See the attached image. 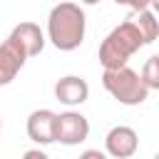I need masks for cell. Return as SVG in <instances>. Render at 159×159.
Wrapping results in <instances>:
<instances>
[{
  "instance_id": "cell-7",
  "label": "cell",
  "mask_w": 159,
  "mask_h": 159,
  "mask_svg": "<svg viewBox=\"0 0 159 159\" xmlns=\"http://www.w3.org/2000/svg\"><path fill=\"white\" fill-rule=\"evenodd\" d=\"M55 97H57V102H62L67 107L84 104L87 97H89V84H87L84 77H77V75L60 77L55 82Z\"/></svg>"
},
{
  "instance_id": "cell-16",
  "label": "cell",
  "mask_w": 159,
  "mask_h": 159,
  "mask_svg": "<svg viewBox=\"0 0 159 159\" xmlns=\"http://www.w3.org/2000/svg\"><path fill=\"white\" fill-rule=\"evenodd\" d=\"M84 5H97V2H102V0H82Z\"/></svg>"
},
{
  "instance_id": "cell-3",
  "label": "cell",
  "mask_w": 159,
  "mask_h": 159,
  "mask_svg": "<svg viewBox=\"0 0 159 159\" xmlns=\"http://www.w3.org/2000/svg\"><path fill=\"white\" fill-rule=\"evenodd\" d=\"M102 84H104V89H107L119 104H127V107L142 104V102L149 97V87L144 84L142 75L134 72V70L127 67V65L114 67V70H104Z\"/></svg>"
},
{
  "instance_id": "cell-5",
  "label": "cell",
  "mask_w": 159,
  "mask_h": 159,
  "mask_svg": "<svg viewBox=\"0 0 159 159\" xmlns=\"http://www.w3.org/2000/svg\"><path fill=\"white\" fill-rule=\"evenodd\" d=\"M104 149L114 159H129L139 149V137H137V132L132 127H124V124L112 127L107 132V137H104Z\"/></svg>"
},
{
  "instance_id": "cell-15",
  "label": "cell",
  "mask_w": 159,
  "mask_h": 159,
  "mask_svg": "<svg viewBox=\"0 0 159 159\" xmlns=\"http://www.w3.org/2000/svg\"><path fill=\"white\" fill-rule=\"evenodd\" d=\"M152 10L157 12V17H159V0H152Z\"/></svg>"
},
{
  "instance_id": "cell-10",
  "label": "cell",
  "mask_w": 159,
  "mask_h": 159,
  "mask_svg": "<svg viewBox=\"0 0 159 159\" xmlns=\"http://www.w3.org/2000/svg\"><path fill=\"white\" fill-rule=\"evenodd\" d=\"M144 45H152L157 37H159V20H157V12L144 7V10H137V20H134Z\"/></svg>"
},
{
  "instance_id": "cell-2",
  "label": "cell",
  "mask_w": 159,
  "mask_h": 159,
  "mask_svg": "<svg viewBox=\"0 0 159 159\" xmlns=\"http://www.w3.org/2000/svg\"><path fill=\"white\" fill-rule=\"evenodd\" d=\"M144 47V40L134 25V20H124L117 25L99 45V62L104 70H114L129 62V57Z\"/></svg>"
},
{
  "instance_id": "cell-8",
  "label": "cell",
  "mask_w": 159,
  "mask_h": 159,
  "mask_svg": "<svg viewBox=\"0 0 159 159\" xmlns=\"http://www.w3.org/2000/svg\"><path fill=\"white\" fill-rule=\"evenodd\" d=\"M55 127H57V114L52 109H35L27 117V137L35 144H52Z\"/></svg>"
},
{
  "instance_id": "cell-17",
  "label": "cell",
  "mask_w": 159,
  "mask_h": 159,
  "mask_svg": "<svg viewBox=\"0 0 159 159\" xmlns=\"http://www.w3.org/2000/svg\"><path fill=\"white\" fill-rule=\"evenodd\" d=\"M157 157H159V152H157Z\"/></svg>"
},
{
  "instance_id": "cell-12",
  "label": "cell",
  "mask_w": 159,
  "mask_h": 159,
  "mask_svg": "<svg viewBox=\"0 0 159 159\" xmlns=\"http://www.w3.org/2000/svg\"><path fill=\"white\" fill-rule=\"evenodd\" d=\"M117 5H127V7H132L134 12L137 10H144V7H152V0H114Z\"/></svg>"
},
{
  "instance_id": "cell-9",
  "label": "cell",
  "mask_w": 159,
  "mask_h": 159,
  "mask_svg": "<svg viewBox=\"0 0 159 159\" xmlns=\"http://www.w3.org/2000/svg\"><path fill=\"white\" fill-rule=\"evenodd\" d=\"M10 37L25 50L27 57L40 55L42 47H45V35H42L40 25H35V22H20V25H15L12 32H10Z\"/></svg>"
},
{
  "instance_id": "cell-4",
  "label": "cell",
  "mask_w": 159,
  "mask_h": 159,
  "mask_svg": "<svg viewBox=\"0 0 159 159\" xmlns=\"http://www.w3.org/2000/svg\"><path fill=\"white\" fill-rule=\"evenodd\" d=\"M89 137V122L84 114L80 112H62L57 114V127H55V142L65 144V147H75L82 144Z\"/></svg>"
},
{
  "instance_id": "cell-11",
  "label": "cell",
  "mask_w": 159,
  "mask_h": 159,
  "mask_svg": "<svg viewBox=\"0 0 159 159\" xmlns=\"http://www.w3.org/2000/svg\"><path fill=\"white\" fill-rule=\"evenodd\" d=\"M142 80L149 89H159V55H152L142 67Z\"/></svg>"
},
{
  "instance_id": "cell-13",
  "label": "cell",
  "mask_w": 159,
  "mask_h": 159,
  "mask_svg": "<svg viewBox=\"0 0 159 159\" xmlns=\"http://www.w3.org/2000/svg\"><path fill=\"white\" fill-rule=\"evenodd\" d=\"M25 159H45V152L42 149H30V152H25Z\"/></svg>"
},
{
  "instance_id": "cell-14",
  "label": "cell",
  "mask_w": 159,
  "mask_h": 159,
  "mask_svg": "<svg viewBox=\"0 0 159 159\" xmlns=\"http://www.w3.org/2000/svg\"><path fill=\"white\" fill-rule=\"evenodd\" d=\"M82 157H84V159H104V152H97V149H92V152H84Z\"/></svg>"
},
{
  "instance_id": "cell-6",
  "label": "cell",
  "mask_w": 159,
  "mask_h": 159,
  "mask_svg": "<svg viewBox=\"0 0 159 159\" xmlns=\"http://www.w3.org/2000/svg\"><path fill=\"white\" fill-rule=\"evenodd\" d=\"M25 60H27L25 50L7 35V40L0 45V87L10 84V82L17 77V72H20L22 65H25Z\"/></svg>"
},
{
  "instance_id": "cell-18",
  "label": "cell",
  "mask_w": 159,
  "mask_h": 159,
  "mask_svg": "<svg viewBox=\"0 0 159 159\" xmlns=\"http://www.w3.org/2000/svg\"><path fill=\"white\" fill-rule=\"evenodd\" d=\"M0 127H2V124H0Z\"/></svg>"
},
{
  "instance_id": "cell-1",
  "label": "cell",
  "mask_w": 159,
  "mask_h": 159,
  "mask_svg": "<svg viewBox=\"0 0 159 159\" xmlns=\"http://www.w3.org/2000/svg\"><path fill=\"white\" fill-rule=\"evenodd\" d=\"M84 30L87 17L77 2H60L47 15V40L62 52L77 50L84 42Z\"/></svg>"
}]
</instances>
